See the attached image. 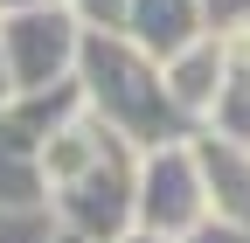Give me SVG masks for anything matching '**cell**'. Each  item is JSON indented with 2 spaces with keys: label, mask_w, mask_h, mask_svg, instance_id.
Wrapping results in <instances>:
<instances>
[{
  "label": "cell",
  "mask_w": 250,
  "mask_h": 243,
  "mask_svg": "<svg viewBox=\"0 0 250 243\" xmlns=\"http://www.w3.org/2000/svg\"><path fill=\"white\" fill-rule=\"evenodd\" d=\"M62 7L83 28H125V7H132V0H62Z\"/></svg>",
  "instance_id": "30bf717a"
},
{
  "label": "cell",
  "mask_w": 250,
  "mask_h": 243,
  "mask_svg": "<svg viewBox=\"0 0 250 243\" xmlns=\"http://www.w3.org/2000/svg\"><path fill=\"white\" fill-rule=\"evenodd\" d=\"M77 98L83 111L111 125L125 146H174V139H195V125L181 118L174 90H167V63L146 56L125 28H90L83 35V56H77Z\"/></svg>",
  "instance_id": "6da1fadb"
},
{
  "label": "cell",
  "mask_w": 250,
  "mask_h": 243,
  "mask_svg": "<svg viewBox=\"0 0 250 243\" xmlns=\"http://www.w3.org/2000/svg\"><path fill=\"white\" fill-rule=\"evenodd\" d=\"M56 229H70L83 243H118L125 229H139V146L111 139L70 188L49 195Z\"/></svg>",
  "instance_id": "7a4b0ae2"
},
{
  "label": "cell",
  "mask_w": 250,
  "mask_h": 243,
  "mask_svg": "<svg viewBox=\"0 0 250 243\" xmlns=\"http://www.w3.org/2000/svg\"><path fill=\"white\" fill-rule=\"evenodd\" d=\"M70 111H83L77 83L42 90V98H14L0 111V208H42L49 202V174H42V146Z\"/></svg>",
  "instance_id": "277c9868"
},
{
  "label": "cell",
  "mask_w": 250,
  "mask_h": 243,
  "mask_svg": "<svg viewBox=\"0 0 250 243\" xmlns=\"http://www.w3.org/2000/svg\"><path fill=\"white\" fill-rule=\"evenodd\" d=\"M125 35H132L146 56H181L188 42H202L208 35V7L202 0H132L125 7Z\"/></svg>",
  "instance_id": "ba28073f"
},
{
  "label": "cell",
  "mask_w": 250,
  "mask_h": 243,
  "mask_svg": "<svg viewBox=\"0 0 250 243\" xmlns=\"http://www.w3.org/2000/svg\"><path fill=\"white\" fill-rule=\"evenodd\" d=\"M223 70H229V35H215V28L202 42H188L181 56H167V90H174V104L195 132L208 125L215 98H223Z\"/></svg>",
  "instance_id": "8992f818"
},
{
  "label": "cell",
  "mask_w": 250,
  "mask_h": 243,
  "mask_svg": "<svg viewBox=\"0 0 250 243\" xmlns=\"http://www.w3.org/2000/svg\"><path fill=\"white\" fill-rule=\"evenodd\" d=\"M202 7H208V28H215V35L250 28V0H202Z\"/></svg>",
  "instance_id": "8fae6325"
},
{
  "label": "cell",
  "mask_w": 250,
  "mask_h": 243,
  "mask_svg": "<svg viewBox=\"0 0 250 243\" xmlns=\"http://www.w3.org/2000/svg\"><path fill=\"white\" fill-rule=\"evenodd\" d=\"M118 243H174V236H153V229H125Z\"/></svg>",
  "instance_id": "5bb4252c"
},
{
  "label": "cell",
  "mask_w": 250,
  "mask_h": 243,
  "mask_svg": "<svg viewBox=\"0 0 250 243\" xmlns=\"http://www.w3.org/2000/svg\"><path fill=\"white\" fill-rule=\"evenodd\" d=\"M21 7H49V0H0V21H7V14H21Z\"/></svg>",
  "instance_id": "9a60e30c"
},
{
  "label": "cell",
  "mask_w": 250,
  "mask_h": 243,
  "mask_svg": "<svg viewBox=\"0 0 250 243\" xmlns=\"http://www.w3.org/2000/svg\"><path fill=\"white\" fill-rule=\"evenodd\" d=\"M202 223H208V181H202L195 139H174V146L139 153V229L181 243Z\"/></svg>",
  "instance_id": "5b68a950"
},
{
  "label": "cell",
  "mask_w": 250,
  "mask_h": 243,
  "mask_svg": "<svg viewBox=\"0 0 250 243\" xmlns=\"http://www.w3.org/2000/svg\"><path fill=\"white\" fill-rule=\"evenodd\" d=\"M14 104V77H7V56H0V111Z\"/></svg>",
  "instance_id": "4fadbf2b"
},
{
  "label": "cell",
  "mask_w": 250,
  "mask_h": 243,
  "mask_svg": "<svg viewBox=\"0 0 250 243\" xmlns=\"http://www.w3.org/2000/svg\"><path fill=\"white\" fill-rule=\"evenodd\" d=\"M202 132H223V139H243V146H250V28H236V35H229L223 98H215V111H208Z\"/></svg>",
  "instance_id": "9c48e42d"
},
{
  "label": "cell",
  "mask_w": 250,
  "mask_h": 243,
  "mask_svg": "<svg viewBox=\"0 0 250 243\" xmlns=\"http://www.w3.org/2000/svg\"><path fill=\"white\" fill-rule=\"evenodd\" d=\"M90 28L49 0V7H21L0 21V56H7V77H14V98H42V90L77 83V56H83Z\"/></svg>",
  "instance_id": "3957f363"
},
{
  "label": "cell",
  "mask_w": 250,
  "mask_h": 243,
  "mask_svg": "<svg viewBox=\"0 0 250 243\" xmlns=\"http://www.w3.org/2000/svg\"><path fill=\"white\" fill-rule=\"evenodd\" d=\"M49 243H83V236H70V229H56V236H49Z\"/></svg>",
  "instance_id": "2e32d148"
},
{
  "label": "cell",
  "mask_w": 250,
  "mask_h": 243,
  "mask_svg": "<svg viewBox=\"0 0 250 243\" xmlns=\"http://www.w3.org/2000/svg\"><path fill=\"white\" fill-rule=\"evenodd\" d=\"M181 243H250V236H243V229H229V223H215V216H208V223H202L195 236H181Z\"/></svg>",
  "instance_id": "7c38bea8"
},
{
  "label": "cell",
  "mask_w": 250,
  "mask_h": 243,
  "mask_svg": "<svg viewBox=\"0 0 250 243\" xmlns=\"http://www.w3.org/2000/svg\"><path fill=\"white\" fill-rule=\"evenodd\" d=\"M202 153V181H208V216L250 236V146L223 139V132H195Z\"/></svg>",
  "instance_id": "52a82bcc"
}]
</instances>
